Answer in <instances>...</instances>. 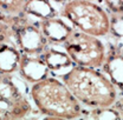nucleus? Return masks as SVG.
I'll return each mask as SVG.
<instances>
[{"mask_svg":"<svg viewBox=\"0 0 123 120\" xmlns=\"http://www.w3.org/2000/svg\"><path fill=\"white\" fill-rule=\"evenodd\" d=\"M64 84L76 99L93 108L111 107L116 101V88L105 75L93 67H71L63 75Z\"/></svg>","mask_w":123,"mask_h":120,"instance_id":"1","label":"nucleus"},{"mask_svg":"<svg viewBox=\"0 0 123 120\" xmlns=\"http://www.w3.org/2000/svg\"><path fill=\"white\" fill-rule=\"evenodd\" d=\"M31 97L38 109L47 117L74 119L82 115L79 101L58 79L45 78L33 84Z\"/></svg>","mask_w":123,"mask_h":120,"instance_id":"2","label":"nucleus"},{"mask_svg":"<svg viewBox=\"0 0 123 120\" xmlns=\"http://www.w3.org/2000/svg\"><path fill=\"white\" fill-rule=\"evenodd\" d=\"M63 15L79 31L95 37L107 35L111 22L102 7L92 0H71L63 7Z\"/></svg>","mask_w":123,"mask_h":120,"instance_id":"3","label":"nucleus"},{"mask_svg":"<svg viewBox=\"0 0 123 120\" xmlns=\"http://www.w3.org/2000/svg\"><path fill=\"white\" fill-rule=\"evenodd\" d=\"M63 44L69 57L78 66L97 68L105 61V47L92 34L72 31Z\"/></svg>","mask_w":123,"mask_h":120,"instance_id":"4","label":"nucleus"},{"mask_svg":"<svg viewBox=\"0 0 123 120\" xmlns=\"http://www.w3.org/2000/svg\"><path fill=\"white\" fill-rule=\"evenodd\" d=\"M31 112V105L10 74L0 73V119H20Z\"/></svg>","mask_w":123,"mask_h":120,"instance_id":"5","label":"nucleus"},{"mask_svg":"<svg viewBox=\"0 0 123 120\" xmlns=\"http://www.w3.org/2000/svg\"><path fill=\"white\" fill-rule=\"evenodd\" d=\"M17 44L26 54H38L45 49L47 39L37 26L26 21H17L12 24Z\"/></svg>","mask_w":123,"mask_h":120,"instance_id":"6","label":"nucleus"},{"mask_svg":"<svg viewBox=\"0 0 123 120\" xmlns=\"http://www.w3.org/2000/svg\"><path fill=\"white\" fill-rule=\"evenodd\" d=\"M19 72L26 81L36 84L47 78L50 70L43 59H38L30 55H23L19 65Z\"/></svg>","mask_w":123,"mask_h":120,"instance_id":"7","label":"nucleus"},{"mask_svg":"<svg viewBox=\"0 0 123 120\" xmlns=\"http://www.w3.org/2000/svg\"><path fill=\"white\" fill-rule=\"evenodd\" d=\"M40 28L47 41L53 44H62L71 34L72 28L58 18H49L42 20Z\"/></svg>","mask_w":123,"mask_h":120,"instance_id":"8","label":"nucleus"},{"mask_svg":"<svg viewBox=\"0 0 123 120\" xmlns=\"http://www.w3.org/2000/svg\"><path fill=\"white\" fill-rule=\"evenodd\" d=\"M21 54L14 46L7 43L0 44V73L11 74L19 70Z\"/></svg>","mask_w":123,"mask_h":120,"instance_id":"9","label":"nucleus"},{"mask_svg":"<svg viewBox=\"0 0 123 120\" xmlns=\"http://www.w3.org/2000/svg\"><path fill=\"white\" fill-rule=\"evenodd\" d=\"M43 60L45 61L49 70L53 71V72H59L63 70L71 68V66L74 64V61L71 60L68 53L57 51L55 48L46 49L43 55Z\"/></svg>","mask_w":123,"mask_h":120,"instance_id":"10","label":"nucleus"},{"mask_svg":"<svg viewBox=\"0 0 123 120\" xmlns=\"http://www.w3.org/2000/svg\"><path fill=\"white\" fill-rule=\"evenodd\" d=\"M24 12L27 14L45 20L49 18H55L57 12L49 0H26Z\"/></svg>","mask_w":123,"mask_h":120,"instance_id":"11","label":"nucleus"},{"mask_svg":"<svg viewBox=\"0 0 123 120\" xmlns=\"http://www.w3.org/2000/svg\"><path fill=\"white\" fill-rule=\"evenodd\" d=\"M104 71L111 78V82L123 90V57L115 55L104 65Z\"/></svg>","mask_w":123,"mask_h":120,"instance_id":"12","label":"nucleus"},{"mask_svg":"<svg viewBox=\"0 0 123 120\" xmlns=\"http://www.w3.org/2000/svg\"><path fill=\"white\" fill-rule=\"evenodd\" d=\"M26 0H0V8L8 14H20L24 12Z\"/></svg>","mask_w":123,"mask_h":120,"instance_id":"13","label":"nucleus"},{"mask_svg":"<svg viewBox=\"0 0 123 120\" xmlns=\"http://www.w3.org/2000/svg\"><path fill=\"white\" fill-rule=\"evenodd\" d=\"M97 113L93 112V117L96 118H104V119H111V118H120V114L116 113L115 111L110 109V107H104V108H96Z\"/></svg>","mask_w":123,"mask_h":120,"instance_id":"14","label":"nucleus"},{"mask_svg":"<svg viewBox=\"0 0 123 120\" xmlns=\"http://www.w3.org/2000/svg\"><path fill=\"white\" fill-rule=\"evenodd\" d=\"M11 37V30L10 27L4 24L2 21H0V44L2 43H7V40Z\"/></svg>","mask_w":123,"mask_h":120,"instance_id":"15","label":"nucleus"},{"mask_svg":"<svg viewBox=\"0 0 123 120\" xmlns=\"http://www.w3.org/2000/svg\"><path fill=\"white\" fill-rule=\"evenodd\" d=\"M55 1H64V0H55Z\"/></svg>","mask_w":123,"mask_h":120,"instance_id":"16","label":"nucleus"}]
</instances>
